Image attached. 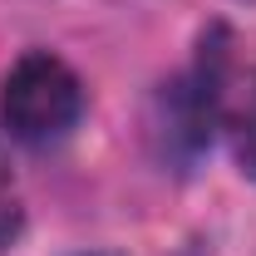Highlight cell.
<instances>
[{
    "mask_svg": "<svg viewBox=\"0 0 256 256\" xmlns=\"http://www.w3.org/2000/svg\"><path fill=\"white\" fill-rule=\"evenodd\" d=\"M15 236H20V207H15V197L0 192V246H10Z\"/></svg>",
    "mask_w": 256,
    "mask_h": 256,
    "instance_id": "3",
    "label": "cell"
},
{
    "mask_svg": "<svg viewBox=\"0 0 256 256\" xmlns=\"http://www.w3.org/2000/svg\"><path fill=\"white\" fill-rule=\"evenodd\" d=\"M0 114L10 138L20 143H54L69 128L79 124L84 114V89L74 79V69L54 54H25L5 74V89H0Z\"/></svg>",
    "mask_w": 256,
    "mask_h": 256,
    "instance_id": "1",
    "label": "cell"
},
{
    "mask_svg": "<svg viewBox=\"0 0 256 256\" xmlns=\"http://www.w3.org/2000/svg\"><path fill=\"white\" fill-rule=\"evenodd\" d=\"M236 153H242V168L256 178V89L242 104V118H236Z\"/></svg>",
    "mask_w": 256,
    "mask_h": 256,
    "instance_id": "2",
    "label": "cell"
}]
</instances>
